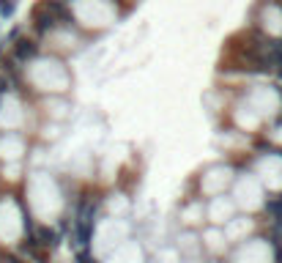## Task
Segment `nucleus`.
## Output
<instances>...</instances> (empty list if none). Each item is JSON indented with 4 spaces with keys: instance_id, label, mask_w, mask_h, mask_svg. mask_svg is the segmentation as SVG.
Listing matches in <instances>:
<instances>
[{
    "instance_id": "obj_2",
    "label": "nucleus",
    "mask_w": 282,
    "mask_h": 263,
    "mask_svg": "<svg viewBox=\"0 0 282 263\" xmlns=\"http://www.w3.org/2000/svg\"><path fill=\"white\" fill-rule=\"evenodd\" d=\"M268 211H271L277 219H282V195H279V198H274V200H268Z\"/></svg>"
},
{
    "instance_id": "obj_3",
    "label": "nucleus",
    "mask_w": 282,
    "mask_h": 263,
    "mask_svg": "<svg viewBox=\"0 0 282 263\" xmlns=\"http://www.w3.org/2000/svg\"><path fill=\"white\" fill-rule=\"evenodd\" d=\"M0 14H3V17L14 14V0H0Z\"/></svg>"
},
{
    "instance_id": "obj_4",
    "label": "nucleus",
    "mask_w": 282,
    "mask_h": 263,
    "mask_svg": "<svg viewBox=\"0 0 282 263\" xmlns=\"http://www.w3.org/2000/svg\"><path fill=\"white\" fill-rule=\"evenodd\" d=\"M77 260H79V263H93L88 252H85V255H83V252H79V255H77Z\"/></svg>"
},
{
    "instance_id": "obj_1",
    "label": "nucleus",
    "mask_w": 282,
    "mask_h": 263,
    "mask_svg": "<svg viewBox=\"0 0 282 263\" xmlns=\"http://www.w3.org/2000/svg\"><path fill=\"white\" fill-rule=\"evenodd\" d=\"M36 52H38V44L33 42V39H17V44H14V58L17 60H30Z\"/></svg>"
}]
</instances>
